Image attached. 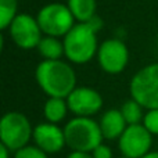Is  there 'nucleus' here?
<instances>
[{
    "label": "nucleus",
    "mask_w": 158,
    "mask_h": 158,
    "mask_svg": "<svg viewBox=\"0 0 158 158\" xmlns=\"http://www.w3.org/2000/svg\"><path fill=\"white\" fill-rule=\"evenodd\" d=\"M36 82L49 97L67 98L77 87V74L61 60H43L36 67Z\"/></svg>",
    "instance_id": "nucleus-1"
},
{
    "label": "nucleus",
    "mask_w": 158,
    "mask_h": 158,
    "mask_svg": "<svg viewBox=\"0 0 158 158\" xmlns=\"http://www.w3.org/2000/svg\"><path fill=\"white\" fill-rule=\"evenodd\" d=\"M101 19L94 18L89 22H78L64 36V50L68 61L74 64H86L97 56V29Z\"/></svg>",
    "instance_id": "nucleus-2"
},
{
    "label": "nucleus",
    "mask_w": 158,
    "mask_h": 158,
    "mask_svg": "<svg viewBox=\"0 0 158 158\" xmlns=\"http://www.w3.org/2000/svg\"><path fill=\"white\" fill-rule=\"evenodd\" d=\"M65 143L72 151L92 153L103 142L100 123L89 117H75L64 128Z\"/></svg>",
    "instance_id": "nucleus-3"
},
{
    "label": "nucleus",
    "mask_w": 158,
    "mask_h": 158,
    "mask_svg": "<svg viewBox=\"0 0 158 158\" xmlns=\"http://www.w3.org/2000/svg\"><path fill=\"white\" fill-rule=\"evenodd\" d=\"M33 137V129L31 122L22 112L11 111L3 115L0 121V140L11 151L28 146V142Z\"/></svg>",
    "instance_id": "nucleus-4"
},
{
    "label": "nucleus",
    "mask_w": 158,
    "mask_h": 158,
    "mask_svg": "<svg viewBox=\"0 0 158 158\" xmlns=\"http://www.w3.org/2000/svg\"><path fill=\"white\" fill-rule=\"evenodd\" d=\"M131 97L146 110H158V63L148 64L135 74L131 85Z\"/></svg>",
    "instance_id": "nucleus-5"
},
{
    "label": "nucleus",
    "mask_w": 158,
    "mask_h": 158,
    "mask_svg": "<svg viewBox=\"0 0 158 158\" xmlns=\"http://www.w3.org/2000/svg\"><path fill=\"white\" fill-rule=\"evenodd\" d=\"M36 19L46 36H65L74 28L75 18L67 4L50 3L39 10Z\"/></svg>",
    "instance_id": "nucleus-6"
},
{
    "label": "nucleus",
    "mask_w": 158,
    "mask_h": 158,
    "mask_svg": "<svg viewBox=\"0 0 158 158\" xmlns=\"http://www.w3.org/2000/svg\"><path fill=\"white\" fill-rule=\"evenodd\" d=\"M153 144V135L144 128L143 123L128 125L122 136L118 139V147L123 157L143 158L150 153Z\"/></svg>",
    "instance_id": "nucleus-7"
},
{
    "label": "nucleus",
    "mask_w": 158,
    "mask_h": 158,
    "mask_svg": "<svg viewBox=\"0 0 158 158\" xmlns=\"http://www.w3.org/2000/svg\"><path fill=\"white\" fill-rule=\"evenodd\" d=\"M10 29V36L13 42L24 50H31L39 46L42 40V29L39 27V22L29 14H18L13 19Z\"/></svg>",
    "instance_id": "nucleus-8"
},
{
    "label": "nucleus",
    "mask_w": 158,
    "mask_h": 158,
    "mask_svg": "<svg viewBox=\"0 0 158 158\" xmlns=\"http://www.w3.org/2000/svg\"><path fill=\"white\" fill-rule=\"evenodd\" d=\"M97 60L104 72L117 75L128 65L129 50L119 39H107L98 46Z\"/></svg>",
    "instance_id": "nucleus-9"
},
{
    "label": "nucleus",
    "mask_w": 158,
    "mask_h": 158,
    "mask_svg": "<svg viewBox=\"0 0 158 158\" xmlns=\"http://www.w3.org/2000/svg\"><path fill=\"white\" fill-rule=\"evenodd\" d=\"M68 108L77 117H92L97 114L103 107V97L97 90L86 86L75 87L67 97Z\"/></svg>",
    "instance_id": "nucleus-10"
},
{
    "label": "nucleus",
    "mask_w": 158,
    "mask_h": 158,
    "mask_svg": "<svg viewBox=\"0 0 158 158\" xmlns=\"http://www.w3.org/2000/svg\"><path fill=\"white\" fill-rule=\"evenodd\" d=\"M33 140L39 148L47 154L60 153L67 146L64 129L58 128L57 123L43 122L39 123L33 129Z\"/></svg>",
    "instance_id": "nucleus-11"
},
{
    "label": "nucleus",
    "mask_w": 158,
    "mask_h": 158,
    "mask_svg": "<svg viewBox=\"0 0 158 158\" xmlns=\"http://www.w3.org/2000/svg\"><path fill=\"white\" fill-rule=\"evenodd\" d=\"M126 128H128V123H126L121 110H108L104 112L100 119L101 133H103L104 139L107 140L119 139Z\"/></svg>",
    "instance_id": "nucleus-12"
},
{
    "label": "nucleus",
    "mask_w": 158,
    "mask_h": 158,
    "mask_svg": "<svg viewBox=\"0 0 158 158\" xmlns=\"http://www.w3.org/2000/svg\"><path fill=\"white\" fill-rule=\"evenodd\" d=\"M68 8L71 10L75 21L78 22H89L94 18L96 0H68Z\"/></svg>",
    "instance_id": "nucleus-13"
},
{
    "label": "nucleus",
    "mask_w": 158,
    "mask_h": 158,
    "mask_svg": "<svg viewBox=\"0 0 158 158\" xmlns=\"http://www.w3.org/2000/svg\"><path fill=\"white\" fill-rule=\"evenodd\" d=\"M39 54L43 57V60H60L63 56H65L64 43L58 40L54 36H44L42 38L39 46L36 47Z\"/></svg>",
    "instance_id": "nucleus-14"
},
{
    "label": "nucleus",
    "mask_w": 158,
    "mask_h": 158,
    "mask_svg": "<svg viewBox=\"0 0 158 158\" xmlns=\"http://www.w3.org/2000/svg\"><path fill=\"white\" fill-rule=\"evenodd\" d=\"M68 103L65 98L60 97H49V100L44 103V117H46L47 122L58 123L65 118L67 111H68Z\"/></svg>",
    "instance_id": "nucleus-15"
},
{
    "label": "nucleus",
    "mask_w": 158,
    "mask_h": 158,
    "mask_svg": "<svg viewBox=\"0 0 158 158\" xmlns=\"http://www.w3.org/2000/svg\"><path fill=\"white\" fill-rule=\"evenodd\" d=\"M121 112H122L123 118H125L128 125H137V123L143 122V106L139 104L135 98H129L121 107Z\"/></svg>",
    "instance_id": "nucleus-16"
},
{
    "label": "nucleus",
    "mask_w": 158,
    "mask_h": 158,
    "mask_svg": "<svg viewBox=\"0 0 158 158\" xmlns=\"http://www.w3.org/2000/svg\"><path fill=\"white\" fill-rule=\"evenodd\" d=\"M18 3L17 0H0V29L4 31L11 25L15 18Z\"/></svg>",
    "instance_id": "nucleus-17"
},
{
    "label": "nucleus",
    "mask_w": 158,
    "mask_h": 158,
    "mask_svg": "<svg viewBox=\"0 0 158 158\" xmlns=\"http://www.w3.org/2000/svg\"><path fill=\"white\" fill-rule=\"evenodd\" d=\"M14 158H47V153H44L38 146H25L15 151Z\"/></svg>",
    "instance_id": "nucleus-18"
},
{
    "label": "nucleus",
    "mask_w": 158,
    "mask_h": 158,
    "mask_svg": "<svg viewBox=\"0 0 158 158\" xmlns=\"http://www.w3.org/2000/svg\"><path fill=\"white\" fill-rule=\"evenodd\" d=\"M143 125L151 135H158V110H148L146 112Z\"/></svg>",
    "instance_id": "nucleus-19"
},
{
    "label": "nucleus",
    "mask_w": 158,
    "mask_h": 158,
    "mask_svg": "<svg viewBox=\"0 0 158 158\" xmlns=\"http://www.w3.org/2000/svg\"><path fill=\"white\" fill-rule=\"evenodd\" d=\"M92 156H93V158H112V151L107 144L101 143L100 146H97V147L92 151Z\"/></svg>",
    "instance_id": "nucleus-20"
},
{
    "label": "nucleus",
    "mask_w": 158,
    "mask_h": 158,
    "mask_svg": "<svg viewBox=\"0 0 158 158\" xmlns=\"http://www.w3.org/2000/svg\"><path fill=\"white\" fill-rule=\"evenodd\" d=\"M67 158H93L92 153H82V151H72Z\"/></svg>",
    "instance_id": "nucleus-21"
},
{
    "label": "nucleus",
    "mask_w": 158,
    "mask_h": 158,
    "mask_svg": "<svg viewBox=\"0 0 158 158\" xmlns=\"http://www.w3.org/2000/svg\"><path fill=\"white\" fill-rule=\"evenodd\" d=\"M10 148H7L4 144H0V158H10Z\"/></svg>",
    "instance_id": "nucleus-22"
},
{
    "label": "nucleus",
    "mask_w": 158,
    "mask_h": 158,
    "mask_svg": "<svg viewBox=\"0 0 158 158\" xmlns=\"http://www.w3.org/2000/svg\"><path fill=\"white\" fill-rule=\"evenodd\" d=\"M143 158H158V151H150V153L146 154Z\"/></svg>",
    "instance_id": "nucleus-23"
},
{
    "label": "nucleus",
    "mask_w": 158,
    "mask_h": 158,
    "mask_svg": "<svg viewBox=\"0 0 158 158\" xmlns=\"http://www.w3.org/2000/svg\"><path fill=\"white\" fill-rule=\"evenodd\" d=\"M119 158H128V157H123V156H122V157H119Z\"/></svg>",
    "instance_id": "nucleus-24"
}]
</instances>
